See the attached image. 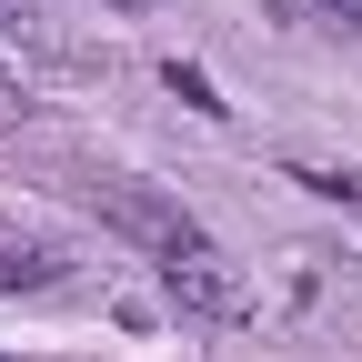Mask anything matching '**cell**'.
Segmentation results:
<instances>
[{
    "label": "cell",
    "instance_id": "obj_2",
    "mask_svg": "<svg viewBox=\"0 0 362 362\" xmlns=\"http://www.w3.org/2000/svg\"><path fill=\"white\" fill-rule=\"evenodd\" d=\"M101 221H111V232H121L131 252H151V262H161L181 232H192V211H181L171 192H151V181H121V171L101 181Z\"/></svg>",
    "mask_w": 362,
    "mask_h": 362
},
{
    "label": "cell",
    "instance_id": "obj_6",
    "mask_svg": "<svg viewBox=\"0 0 362 362\" xmlns=\"http://www.w3.org/2000/svg\"><path fill=\"white\" fill-rule=\"evenodd\" d=\"M21 21H30V0H0V40H11V30H21Z\"/></svg>",
    "mask_w": 362,
    "mask_h": 362
},
{
    "label": "cell",
    "instance_id": "obj_7",
    "mask_svg": "<svg viewBox=\"0 0 362 362\" xmlns=\"http://www.w3.org/2000/svg\"><path fill=\"white\" fill-rule=\"evenodd\" d=\"M111 11H141V0H111Z\"/></svg>",
    "mask_w": 362,
    "mask_h": 362
},
{
    "label": "cell",
    "instance_id": "obj_3",
    "mask_svg": "<svg viewBox=\"0 0 362 362\" xmlns=\"http://www.w3.org/2000/svg\"><path fill=\"white\" fill-rule=\"evenodd\" d=\"M71 252L61 242H0V292H40V282H61Z\"/></svg>",
    "mask_w": 362,
    "mask_h": 362
},
{
    "label": "cell",
    "instance_id": "obj_5",
    "mask_svg": "<svg viewBox=\"0 0 362 362\" xmlns=\"http://www.w3.org/2000/svg\"><path fill=\"white\" fill-rule=\"evenodd\" d=\"M322 21H342V30H362V0H312Z\"/></svg>",
    "mask_w": 362,
    "mask_h": 362
},
{
    "label": "cell",
    "instance_id": "obj_4",
    "mask_svg": "<svg viewBox=\"0 0 362 362\" xmlns=\"http://www.w3.org/2000/svg\"><path fill=\"white\" fill-rule=\"evenodd\" d=\"M21 111H30V101H21V81L0 71V131H21Z\"/></svg>",
    "mask_w": 362,
    "mask_h": 362
},
{
    "label": "cell",
    "instance_id": "obj_1",
    "mask_svg": "<svg viewBox=\"0 0 362 362\" xmlns=\"http://www.w3.org/2000/svg\"><path fill=\"white\" fill-rule=\"evenodd\" d=\"M151 272L171 282V302L192 312V322H221V312L242 302V282H232V262H221V242L202 232V221H192V232H181V242H171V252H161Z\"/></svg>",
    "mask_w": 362,
    "mask_h": 362
}]
</instances>
